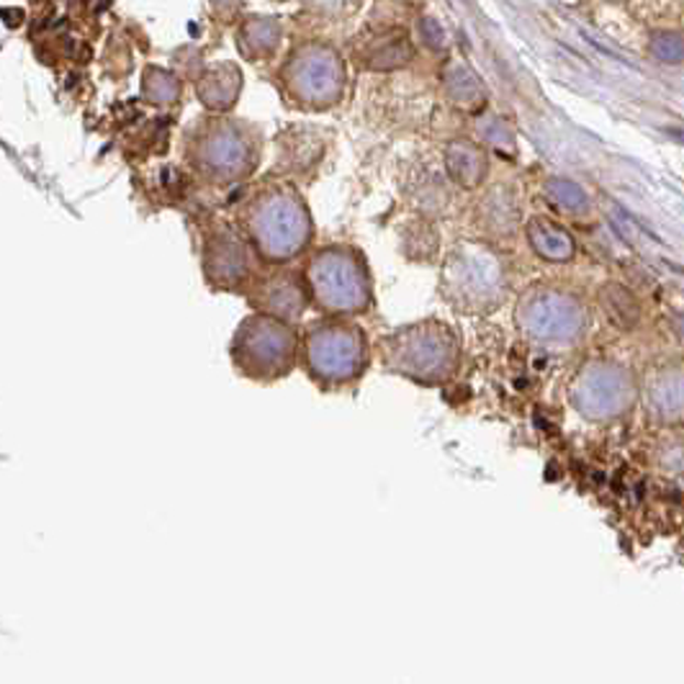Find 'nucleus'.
<instances>
[{"label":"nucleus","mask_w":684,"mask_h":684,"mask_svg":"<svg viewBox=\"0 0 684 684\" xmlns=\"http://www.w3.org/2000/svg\"><path fill=\"white\" fill-rule=\"evenodd\" d=\"M528 245L545 263H569L576 255V242L572 232L549 217L530 219L526 227Z\"/></svg>","instance_id":"obj_12"},{"label":"nucleus","mask_w":684,"mask_h":684,"mask_svg":"<svg viewBox=\"0 0 684 684\" xmlns=\"http://www.w3.org/2000/svg\"><path fill=\"white\" fill-rule=\"evenodd\" d=\"M255 250L240 227L219 222L203 232L201 273L211 291L245 294L257 278Z\"/></svg>","instance_id":"obj_8"},{"label":"nucleus","mask_w":684,"mask_h":684,"mask_svg":"<svg viewBox=\"0 0 684 684\" xmlns=\"http://www.w3.org/2000/svg\"><path fill=\"white\" fill-rule=\"evenodd\" d=\"M240 230L265 265H288L307 253L315 240L309 207L291 186L255 194L240 214Z\"/></svg>","instance_id":"obj_1"},{"label":"nucleus","mask_w":684,"mask_h":684,"mask_svg":"<svg viewBox=\"0 0 684 684\" xmlns=\"http://www.w3.org/2000/svg\"><path fill=\"white\" fill-rule=\"evenodd\" d=\"M245 296L255 311H265L286 322H299L311 304L304 273L286 268V265H273V271L257 273Z\"/></svg>","instance_id":"obj_10"},{"label":"nucleus","mask_w":684,"mask_h":684,"mask_svg":"<svg viewBox=\"0 0 684 684\" xmlns=\"http://www.w3.org/2000/svg\"><path fill=\"white\" fill-rule=\"evenodd\" d=\"M638 397L633 376L618 363H587L572 384V405L592 422H607L626 415Z\"/></svg>","instance_id":"obj_9"},{"label":"nucleus","mask_w":684,"mask_h":684,"mask_svg":"<svg viewBox=\"0 0 684 684\" xmlns=\"http://www.w3.org/2000/svg\"><path fill=\"white\" fill-rule=\"evenodd\" d=\"M451 173L463 188H476L484 180V157L474 150H459L451 155Z\"/></svg>","instance_id":"obj_15"},{"label":"nucleus","mask_w":684,"mask_h":684,"mask_svg":"<svg viewBox=\"0 0 684 684\" xmlns=\"http://www.w3.org/2000/svg\"><path fill=\"white\" fill-rule=\"evenodd\" d=\"M478 222H482L484 234H492V238H509L515 230H518L520 222V207L515 203V199H509L507 194H492L482 207H478Z\"/></svg>","instance_id":"obj_14"},{"label":"nucleus","mask_w":684,"mask_h":684,"mask_svg":"<svg viewBox=\"0 0 684 684\" xmlns=\"http://www.w3.org/2000/svg\"><path fill=\"white\" fill-rule=\"evenodd\" d=\"M311 304L330 317H361L374 307V276L363 250L334 242L309 255L304 265Z\"/></svg>","instance_id":"obj_4"},{"label":"nucleus","mask_w":684,"mask_h":684,"mask_svg":"<svg viewBox=\"0 0 684 684\" xmlns=\"http://www.w3.org/2000/svg\"><path fill=\"white\" fill-rule=\"evenodd\" d=\"M646 409L657 422L684 420V366H666L649 378L643 391Z\"/></svg>","instance_id":"obj_11"},{"label":"nucleus","mask_w":684,"mask_h":684,"mask_svg":"<svg viewBox=\"0 0 684 684\" xmlns=\"http://www.w3.org/2000/svg\"><path fill=\"white\" fill-rule=\"evenodd\" d=\"M674 330H676V334H680V338L684 340V315H680L674 319Z\"/></svg>","instance_id":"obj_17"},{"label":"nucleus","mask_w":684,"mask_h":684,"mask_svg":"<svg viewBox=\"0 0 684 684\" xmlns=\"http://www.w3.org/2000/svg\"><path fill=\"white\" fill-rule=\"evenodd\" d=\"M378 358L394 376L420 386H443L461 363L459 330L443 319L397 327L378 340Z\"/></svg>","instance_id":"obj_2"},{"label":"nucleus","mask_w":684,"mask_h":684,"mask_svg":"<svg viewBox=\"0 0 684 684\" xmlns=\"http://www.w3.org/2000/svg\"><path fill=\"white\" fill-rule=\"evenodd\" d=\"M440 296L461 315H486L505 301L507 271L492 245L463 240L448 250L440 268Z\"/></svg>","instance_id":"obj_5"},{"label":"nucleus","mask_w":684,"mask_h":684,"mask_svg":"<svg viewBox=\"0 0 684 684\" xmlns=\"http://www.w3.org/2000/svg\"><path fill=\"white\" fill-rule=\"evenodd\" d=\"M515 324L538 345H572L587 330V311L561 288L533 286L518 299Z\"/></svg>","instance_id":"obj_7"},{"label":"nucleus","mask_w":684,"mask_h":684,"mask_svg":"<svg viewBox=\"0 0 684 684\" xmlns=\"http://www.w3.org/2000/svg\"><path fill=\"white\" fill-rule=\"evenodd\" d=\"M549 199L553 201V207L569 211V214H584L589 209L587 194L580 186L569 184V180H551Z\"/></svg>","instance_id":"obj_16"},{"label":"nucleus","mask_w":684,"mask_h":684,"mask_svg":"<svg viewBox=\"0 0 684 684\" xmlns=\"http://www.w3.org/2000/svg\"><path fill=\"white\" fill-rule=\"evenodd\" d=\"M301 334L294 322L265 311L242 319L230 342V361L240 376L255 384H276L296 368Z\"/></svg>","instance_id":"obj_6"},{"label":"nucleus","mask_w":684,"mask_h":684,"mask_svg":"<svg viewBox=\"0 0 684 684\" xmlns=\"http://www.w3.org/2000/svg\"><path fill=\"white\" fill-rule=\"evenodd\" d=\"M597 301L607 322L618 327V330H633L641 322V304H638L636 294L628 286L605 284L599 288Z\"/></svg>","instance_id":"obj_13"},{"label":"nucleus","mask_w":684,"mask_h":684,"mask_svg":"<svg viewBox=\"0 0 684 684\" xmlns=\"http://www.w3.org/2000/svg\"><path fill=\"white\" fill-rule=\"evenodd\" d=\"M301 368L327 391L358 384L371 366L368 334L351 317H322L301 334Z\"/></svg>","instance_id":"obj_3"}]
</instances>
